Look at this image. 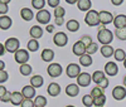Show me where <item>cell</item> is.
<instances>
[{
	"instance_id": "54",
	"label": "cell",
	"mask_w": 126,
	"mask_h": 107,
	"mask_svg": "<svg viewBox=\"0 0 126 107\" xmlns=\"http://www.w3.org/2000/svg\"><path fill=\"white\" fill-rule=\"evenodd\" d=\"M124 67H125V68H126V59H125V61H124Z\"/></svg>"
},
{
	"instance_id": "37",
	"label": "cell",
	"mask_w": 126,
	"mask_h": 107,
	"mask_svg": "<svg viewBox=\"0 0 126 107\" xmlns=\"http://www.w3.org/2000/svg\"><path fill=\"white\" fill-rule=\"evenodd\" d=\"M115 34H116V37L120 40H126V28H124V29H116Z\"/></svg>"
},
{
	"instance_id": "19",
	"label": "cell",
	"mask_w": 126,
	"mask_h": 107,
	"mask_svg": "<svg viewBox=\"0 0 126 107\" xmlns=\"http://www.w3.org/2000/svg\"><path fill=\"white\" fill-rule=\"evenodd\" d=\"M47 92L49 96H52V97H57V96L61 93V86L58 83H49L48 88H47Z\"/></svg>"
},
{
	"instance_id": "26",
	"label": "cell",
	"mask_w": 126,
	"mask_h": 107,
	"mask_svg": "<svg viewBox=\"0 0 126 107\" xmlns=\"http://www.w3.org/2000/svg\"><path fill=\"white\" fill-rule=\"evenodd\" d=\"M53 58H54V52L52 49H44L42 52V59L44 62H52Z\"/></svg>"
},
{
	"instance_id": "14",
	"label": "cell",
	"mask_w": 126,
	"mask_h": 107,
	"mask_svg": "<svg viewBox=\"0 0 126 107\" xmlns=\"http://www.w3.org/2000/svg\"><path fill=\"white\" fill-rule=\"evenodd\" d=\"M78 93H79V86L76 83H71L66 87V94L69 97H76Z\"/></svg>"
},
{
	"instance_id": "35",
	"label": "cell",
	"mask_w": 126,
	"mask_h": 107,
	"mask_svg": "<svg viewBox=\"0 0 126 107\" xmlns=\"http://www.w3.org/2000/svg\"><path fill=\"white\" fill-rule=\"evenodd\" d=\"M19 71H20V73H22L23 76H29V74L32 73V66H29L28 63L23 64V66H20Z\"/></svg>"
},
{
	"instance_id": "6",
	"label": "cell",
	"mask_w": 126,
	"mask_h": 107,
	"mask_svg": "<svg viewBox=\"0 0 126 107\" xmlns=\"http://www.w3.org/2000/svg\"><path fill=\"white\" fill-rule=\"evenodd\" d=\"M66 73L69 78H78V76L81 74V67L76 63H71V64H68Z\"/></svg>"
},
{
	"instance_id": "23",
	"label": "cell",
	"mask_w": 126,
	"mask_h": 107,
	"mask_svg": "<svg viewBox=\"0 0 126 107\" xmlns=\"http://www.w3.org/2000/svg\"><path fill=\"white\" fill-rule=\"evenodd\" d=\"M20 16H22L24 20L29 21L34 18V14L33 12H32V9H28V8H23L22 10H20Z\"/></svg>"
},
{
	"instance_id": "36",
	"label": "cell",
	"mask_w": 126,
	"mask_h": 107,
	"mask_svg": "<svg viewBox=\"0 0 126 107\" xmlns=\"http://www.w3.org/2000/svg\"><path fill=\"white\" fill-rule=\"evenodd\" d=\"M98 50V44H97V43H92V44L91 46H88L87 48H86V53H87V54H94V53H96Z\"/></svg>"
},
{
	"instance_id": "55",
	"label": "cell",
	"mask_w": 126,
	"mask_h": 107,
	"mask_svg": "<svg viewBox=\"0 0 126 107\" xmlns=\"http://www.w3.org/2000/svg\"><path fill=\"white\" fill-rule=\"evenodd\" d=\"M66 107H75V106H72V105H69V106H66Z\"/></svg>"
},
{
	"instance_id": "1",
	"label": "cell",
	"mask_w": 126,
	"mask_h": 107,
	"mask_svg": "<svg viewBox=\"0 0 126 107\" xmlns=\"http://www.w3.org/2000/svg\"><path fill=\"white\" fill-rule=\"evenodd\" d=\"M97 39H98V42L101 43L102 46H110V43L113 40V34H112L111 30L103 28V29H101L98 31Z\"/></svg>"
},
{
	"instance_id": "53",
	"label": "cell",
	"mask_w": 126,
	"mask_h": 107,
	"mask_svg": "<svg viewBox=\"0 0 126 107\" xmlns=\"http://www.w3.org/2000/svg\"><path fill=\"white\" fill-rule=\"evenodd\" d=\"M124 86H125V87H126V76L124 77Z\"/></svg>"
},
{
	"instance_id": "44",
	"label": "cell",
	"mask_w": 126,
	"mask_h": 107,
	"mask_svg": "<svg viewBox=\"0 0 126 107\" xmlns=\"http://www.w3.org/2000/svg\"><path fill=\"white\" fill-rule=\"evenodd\" d=\"M8 81V73L5 71H0V82L4 83Z\"/></svg>"
},
{
	"instance_id": "5",
	"label": "cell",
	"mask_w": 126,
	"mask_h": 107,
	"mask_svg": "<svg viewBox=\"0 0 126 107\" xmlns=\"http://www.w3.org/2000/svg\"><path fill=\"white\" fill-rule=\"evenodd\" d=\"M29 53H28V50H25V49H19L15 54H14V59H15V62L16 63H19L20 66H23V64H27V62L29 61Z\"/></svg>"
},
{
	"instance_id": "16",
	"label": "cell",
	"mask_w": 126,
	"mask_h": 107,
	"mask_svg": "<svg viewBox=\"0 0 126 107\" xmlns=\"http://www.w3.org/2000/svg\"><path fill=\"white\" fill-rule=\"evenodd\" d=\"M24 100L25 98H24L22 92H12V100H10V102H12L14 106H22Z\"/></svg>"
},
{
	"instance_id": "13",
	"label": "cell",
	"mask_w": 126,
	"mask_h": 107,
	"mask_svg": "<svg viewBox=\"0 0 126 107\" xmlns=\"http://www.w3.org/2000/svg\"><path fill=\"white\" fill-rule=\"evenodd\" d=\"M105 72H106V74H107V76H110V77L116 76L117 72H119L117 64L115 63V62H107L106 66H105Z\"/></svg>"
},
{
	"instance_id": "48",
	"label": "cell",
	"mask_w": 126,
	"mask_h": 107,
	"mask_svg": "<svg viewBox=\"0 0 126 107\" xmlns=\"http://www.w3.org/2000/svg\"><path fill=\"white\" fill-rule=\"evenodd\" d=\"M6 92H8V91L5 90V87H4V86H0V98H1V97H3V96H4Z\"/></svg>"
},
{
	"instance_id": "2",
	"label": "cell",
	"mask_w": 126,
	"mask_h": 107,
	"mask_svg": "<svg viewBox=\"0 0 126 107\" xmlns=\"http://www.w3.org/2000/svg\"><path fill=\"white\" fill-rule=\"evenodd\" d=\"M85 23L88 27H97L101 21H100V13L96 10H90L85 16Z\"/></svg>"
},
{
	"instance_id": "42",
	"label": "cell",
	"mask_w": 126,
	"mask_h": 107,
	"mask_svg": "<svg viewBox=\"0 0 126 107\" xmlns=\"http://www.w3.org/2000/svg\"><path fill=\"white\" fill-rule=\"evenodd\" d=\"M20 107H35V105H34V102L32 101V100H27V98H25Z\"/></svg>"
},
{
	"instance_id": "4",
	"label": "cell",
	"mask_w": 126,
	"mask_h": 107,
	"mask_svg": "<svg viewBox=\"0 0 126 107\" xmlns=\"http://www.w3.org/2000/svg\"><path fill=\"white\" fill-rule=\"evenodd\" d=\"M5 49L8 50V52H10V53H15L19 50V47H20V43H19V40L16 39V38H9V39H6L5 40Z\"/></svg>"
},
{
	"instance_id": "51",
	"label": "cell",
	"mask_w": 126,
	"mask_h": 107,
	"mask_svg": "<svg viewBox=\"0 0 126 107\" xmlns=\"http://www.w3.org/2000/svg\"><path fill=\"white\" fill-rule=\"evenodd\" d=\"M4 66H5V64H4V62L1 61V62H0V71H4Z\"/></svg>"
},
{
	"instance_id": "49",
	"label": "cell",
	"mask_w": 126,
	"mask_h": 107,
	"mask_svg": "<svg viewBox=\"0 0 126 107\" xmlns=\"http://www.w3.org/2000/svg\"><path fill=\"white\" fill-rule=\"evenodd\" d=\"M47 31L48 33H53V30H54V25H47Z\"/></svg>"
},
{
	"instance_id": "43",
	"label": "cell",
	"mask_w": 126,
	"mask_h": 107,
	"mask_svg": "<svg viewBox=\"0 0 126 107\" xmlns=\"http://www.w3.org/2000/svg\"><path fill=\"white\" fill-rule=\"evenodd\" d=\"M10 100H12V93H10V92H6L3 97L0 98L1 102H10Z\"/></svg>"
},
{
	"instance_id": "31",
	"label": "cell",
	"mask_w": 126,
	"mask_h": 107,
	"mask_svg": "<svg viewBox=\"0 0 126 107\" xmlns=\"http://www.w3.org/2000/svg\"><path fill=\"white\" fill-rule=\"evenodd\" d=\"M105 103H106V96L105 94L100 96L97 98H93V106H96V107H103Z\"/></svg>"
},
{
	"instance_id": "3",
	"label": "cell",
	"mask_w": 126,
	"mask_h": 107,
	"mask_svg": "<svg viewBox=\"0 0 126 107\" xmlns=\"http://www.w3.org/2000/svg\"><path fill=\"white\" fill-rule=\"evenodd\" d=\"M47 72L49 74V77L57 78V77H59L61 74H62L63 68H62V66H61L59 63H50L49 66H48V68H47Z\"/></svg>"
},
{
	"instance_id": "15",
	"label": "cell",
	"mask_w": 126,
	"mask_h": 107,
	"mask_svg": "<svg viewBox=\"0 0 126 107\" xmlns=\"http://www.w3.org/2000/svg\"><path fill=\"white\" fill-rule=\"evenodd\" d=\"M113 25H115V28H116V29H124V28H126V15L120 14L117 16H115Z\"/></svg>"
},
{
	"instance_id": "11",
	"label": "cell",
	"mask_w": 126,
	"mask_h": 107,
	"mask_svg": "<svg viewBox=\"0 0 126 107\" xmlns=\"http://www.w3.org/2000/svg\"><path fill=\"white\" fill-rule=\"evenodd\" d=\"M112 97L116 100V101H121L126 97V88L121 87V86H116L113 90H112Z\"/></svg>"
},
{
	"instance_id": "30",
	"label": "cell",
	"mask_w": 126,
	"mask_h": 107,
	"mask_svg": "<svg viewBox=\"0 0 126 107\" xmlns=\"http://www.w3.org/2000/svg\"><path fill=\"white\" fill-rule=\"evenodd\" d=\"M38 48H39V43H38L37 39H30V40L28 42V50H30V52H37Z\"/></svg>"
},
{
	"instance_id": "34",
	"label": "cell",
	"mask_w": 126,
	"mask_h": 107,
	"mask_svg": "<svg viewBox=\"0 0 126 107\" xmlns=\"http://www.w3.org/2000/svg\"><path fill=\"white\" fill-rule=\"evenodd\" d=\"M46 5V1L44 0H32V6L34 9H38L39 12L43 10V6Z\"/></svg>"
},
{
	"instance_id": "50",
	"label": "cell",
	"mask_w": 126,
	"mask_h": 107,
	"mask_svg": "<svg viewBox=\"0 0 126 107\" xmlns=\"http://www.w3.org/2000/svg\"><path fill=\"white\" fill-rule=\"evenodd\" d=\"M112 4L113 5H121L122 4V0H112Z\"/></svg>"
},
{
	"instance_id": "33",
	"label": "cell",
	"mask_w": 126,
	"mask_h": 107,
	"mask_svg": "<svg viewBox=\"0 0 126 107\" xmlns=\"http://www.w3.org/2000/svg\"><path fill=\"white\" fill-rule=\"evenodd\" d=\"M82 103L85 105L86 107H91V106H93V97L91 94H85L82 97Z\"/></svg>"
},
{
	"instance_id": "7",
	"label": "cell",
	"mask_w": 126,
	"mask_h": 107,
	"mask_svg": "<svg viewBox=\"0 0 126 107\" xmlns=\"http://www.w3.org/2000/svg\"><path fill=\"white\" fill-rule=\"evenodd\" d=\"M53 42L57 47H64L68 43V35L66 33H63V31H58L53 37Z\"/></svg>"
},
{
	"instance_id": "24",
	"label": "cell",
	"mask_w": 126,
	"mask_h": 107,
	"mask_svg": "<svg viewBox=\"0 0 126 107\" xmlns=\"http://www.w3.org/2000/svg\"><path fill=\"white\" fill-rule=\"evenodd\" d=\"M105 78H106V76H105V72H102V71H96L92 74V81L96 84H100Z\"/></svg>"
},
{
	"instance_id": "32",
	"label": "cell",
	"mask_w": 126,
	"mask_h": 107,
	"mask_svg": "<svg viewBox=\"0 0 126 107\" xmlns=\"http://www.w3.org/2000/svg\"><path fill=\"white\" fill-rule=\"evenodd\" d=\"M34 105H35V107H46V105H47V98L43 97V96H37L35 101H34Z\"/></svg>"
},
{
	"instance_id": "27",
	"label": "cell",
	"mask_w": 126,
	"mask_h": 107,
	"mask_svg": "<svg viewBox=\"0 0 126 107\" xmlns=\"http://www.w3.org/2000/svg\"><path fill=\"white\" fill-rule=\"evenodd\" d=\"M66 27H67V29L69 31H77L79 29V23H78L77 20H75V19H71V20L67 21Z\"/></svg>"
},
{
	"instance_id": "25",
	"label": "cell",
	"mask_w": 126,
	"mask_h": 107,
	"mask_svg": "<svg viewBox=\"0 0 126 107\" xmlns=\"http://www.w3.org/2000/svg\"><path fill=\"white\" fill-rule=\"evenodd\" d=\"M101 54L103 57H106V58H110L115 54V50L111 46H102L101 47Z\"/></svg>"
},
{
	"instance_id": "17",
	"label": "cell",
	"mask_w": 126,
	"mask_h": 107,
	"mask_svg": "<svg viewBox=\"0 0 126 107\" xmlns=\"http://www.w3.org/2000/svg\"><path fill=\"white\" fill-rule=\"evenodd\" d=\"M29 34H30L32 39H39L43 37V29L39 25H33L29 30Z\"/></svg>"
},
{
	"instance_id": "22",
	"label": "cell",
	"mask_w": 126,
	"mask_h": 107,
	"mask_svg": "<svg viewBox=\"0 0 126 107\" xmlns=\"http://www.w3.org/2000/svg\"><path fill=\"white\" fill-rule=\"evenodd\" d=\"M43 83H44V79H43V77H42V76H39V74H35V76H33V77L30 78V86H33L34 88L42 87Z\"/></svg>"
},
{
	"instance_id": "38",
	"label": "cell",
	"mask_w": 126,
	"mask_h": 107,
	"mask_svg": "<svg viewBox=\"0 0 126 107\" xmlns=\"http://www.w3.org/2000/svg\"><path fill=\"white\" fill-rule=\"evenodd\" d=\"M64 14H66V10L63 6H58V8L54 9V16L56 18H63Z\"/></svg>"
},
{
	"instance_id": "28",
	"label": "cell",
	"mask_w": 126,
	"mask_h": 107,
	"mask_svg": "<svg viewBox=\"0 0 126 107\" xmlns=\"http://www.w3.org/2000/svg\"><path fill=\"white\" fill-rule=\"evenodd\" d=\"M79 64H81V66H83V67H90L91 64H92V57L86 53L85 56L79 57Z\"/></svg>"
},
{
	"instance_id": "21",
	"label": "cell",
	"mask_w": 126,
	"mask_h": 107,
	"mask_svg": "<svg viewBox=\"0 0 126 107\" xmlns=\"http://www.w3.org/2000/svg\"><path fill=\"white\" fill-rule=\"evenodd\" d=\"M77 6L81 12H90L91 10V6H92V3L91 0H78L77 1Z\"/></svg>"
},
{
	"instance_id": "10",
	"label": "cell",
	"mask_w": 126,
	"mask_h": 107,
	"mask_svg": "<svg viewBox=\"0 0 126 107\" xmlns=\"http://www.w3.org/2000/svg\"><path fill=\"white\" fill-rule=\"evenodd\" d=\"M86 48H87V47L83 44L81 40H78V42H76L75 44H73L72 52H73V54H76V56H78V57H82V56L86 54Z\"/></svg>"
},
{
	"instance_id": "45",
	"label": "cell",
	"mask_w": 126,
	"mask_h": 107,
	"mask_svg": "<svg viewBox=\"0 0 126 107\" xmlns=\"http://www.w3.org/2000/svg\"><path fill=\"white\" fill-rule=\"evenodd\" d=\"M107 86H109V79H107V78H105L100 84H97V87H100L101 90H106V88H107Z\"/></svg>"
},
{
	"instance_id": "39",
	"label": "cell",
	"mask_w": 126,
	"mask_h": 107,
	"mask_svg": "<svg viewBox=\"0 0 126 107\" xmlns=\"http://www.w3.org/2000/svg\"><path fill=\"white\" fill-rule=\"evenodd\" d=\"M102 94H103V90H101L100 87H94L91 91V96L93 98H97V97H100V96H102Z\"/></svg>"
},
{
	"instance_id": "29",
	"label": "cell",
	"mask_w": 126,
	"mask_h": 107,
	"mask_svg": "<svg viewBox=\"0 0 126 107\" xmlns=\"http://www.w3.org/2000/svg\"><path fill=\"white\" fill-rule=\"evenodd\" d=\"M113 58L116 59L117 62H124L125 59H126V53H125V50L124 49H116L115 50V54H113Z\"/></svg>"
},
{
	"instance_id": "8",
	"label": "cell",
	"mask_w": 126,
	"mask_h": 107,
	"mask_svg": "<svg viewBox=\"0 0 126 107\" xmlns=\"http://www.w3.org/2000/svg\"><path fill=\"white\" fill-rule=\"evenodd\" d=\"M35 19L39 24H48L50 21V13L48 12V10H40V12L37 13L35 15Z\"/></svg>"
},
{
	"instance_id": "52",
	"label": "cell",
	"mask_w": 126,
	"mask_h": 107,
	"mask_svg": "<svg viewBox=\"0 0 126 107\" xmlns=\"http://www.w3.org/2000/svg\"><path fill=\"white\" fill-rule=\"evenodd\" d=\"M67 3H69V4H76V1H73V0H68Z\"/></svg>"
},
{
	"instance_id": "46",
	"label": "cell",
	"mask_w": 126,
	"mask_h": 107,
	"mask_svg": "<svg viewBox=\"0 0 126 107\" xmlns=\"http://www.w3.org/2000/svg\"><path fill=\"white\" fill-rule=\"evenodd\" d=\"M48 5L49 6H52V8H58V5H59V0H48Z\"/></svg>"
},
{
	"instance_id": "20",
	"label": "cell",
	"mask_w": 126,
	"mask_h": 107,
	"mask_svg": "<svg viewBox=\"0 0 126 107\" xmlns=\"http://www.w3.org/2000/svg\"><path fill=\"white\" fill-rule=\"evenodd\" d=\"M13 24V20L10 16H6V15H1L0 16V28L3 30H8Z\"/></svg>"
},
{
	"instance_id": "47",
	"label": "cell",
	"mask_w": 126,
	"mask_h": 107,
	"mask_svg": "<svg viewBox=\"0 0 126 107\" xmlns=\"http://www.w3.org/2000/svg\"><path fill=\"white\" fill-rule=\"evenodd\" d=\"M56 25H58V27H61V25H63V23H64V19L63 18H56Z\"/></svg>"
},
{
	"instance_id": "18",
	"label": "cell",
	"mask_w": 126,
	"mask_h": 107,
	"mask_svg": "<svg viewBox=\"0 0 126 107\" xmlns=\"http://www.w3.org/2000/svg\"><path fill=\"white\" fill-rule=\"evenodd\" d=\"M22 93L24 96V98L32 100L33 97H35V88L33 86H24L23 90H22Z\"/></svg>"
},
{
	"instance_id": "41",
	"label": "cell",
	"mask_w": 126,
	"mask_h": 107,
	"mask_svg": "<svg viewBox=\"0 0 126 107\" xmlns=\"http://www.w3.org/2000/svg\"><path fill=\"white\" fill-rule=\"evenodd\" d=\"M81 42H82L86 47L91 46L92 43H93V42H92V38H91L90 35H82V37H81Z\"/></svg>"
},
{
	"instance_id": "12",
	"label": "cell",
	"mask_w": 126,
	"mask_h": 107,
	"mask_svg": "<svg viewBox=\"0 0 126 107\" xmlns=\"http://www.w3.org/2000/svg\"><path fill=\"white\" fill-rule=\"evenodd\" d=\"M115 18L112 16V14L110 12H106V10H102L100 12V21L102 25H107L110 23H113Z\"/></svg>"
},
{
	"instance_id": "9",
	"label": "cell",
	"mask_w": 126,
	"mask_h": 107,
	"mask_svg": "<svg viewBox=\"0 0 126 107\" xmlns=\"http://www.w3.org/2000/svg\"><path fill=\"white\" fill-rule=\"evenodd\" d=\"M91 81H92V76H91V74L83 72V73L79 74L78 78H77V84L79 86V87H88Z\"/></svg>"
},
{
	"instance_id": "40",
	"label": "cell",
	"mask_w": 126,
	"mask_h": 107,
	"mask_svg": "<svg viewBox=\"0 0 126 107\" xmlns=\"http://www.w3.org/2000/svg\"><path fill=\"white\" fill-rule=\"evenodd\" d=\"M8 3L9 0H6V1L1 0V3H0V13H1V15H6L8 13Z\"/></svg>"
}]
</instances>
